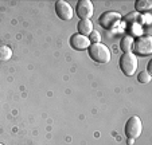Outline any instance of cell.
<instances>
[{"label":"cell","mask_w":152,"mask_h":145,"mask_svg":"<svg viewBox=\"0 0 152 145\" xmlns=\"http://www.w3.org/2000/svg\"><path fill=\"white\" fill-rule=\"evenodd\" d=\"M88 51H89V57L94 62L108 63L110 60V50L105 44H102V43H93V44H90Z\"/></svg>","instance_id":"1"},{"label":"cell","mask_w":152,"mask_h":145,"mask_svg":"<svg viewBox=\"0 0 152 145\" xmlns=\"http://www.w3.org/2000/svg\"><path fill=\"white\" fill-rule=\"evenodd\" d=\"M118 65H120V68L124 73V75L132 77L136 73V70H137V65H139L137 57H136L133 52H124L120 58Z\"/></svg>","instance_id":"2"},{"label":"cell","mask_w":152,"mask_h":145,"mask_svg":"<svg viewBox=\"0 0 152 145\" xmlns=\"http://www.w3.org/2000/svg\"><path fill=\"white\" fill-rule=\"evenodd\" d=\"M133 51L139 55H149L152 54V38L149 35H141L133 40Z\"/></svg>","instance_id":"3"},{"label":"cell","mask_w":152,"mask_h":145,"mask_svg":"<svg viewBox=\"0 0 152 145\" xmlns=\"http://www.w3.org/2000/svg\"><path fill=\"white\" fill-rule=\"evenodd\" d=\"M143 132V122L137 116H132L125 124V134L128 138H137Z\"/></svg>","instance_id":"4"},{"label":"cell","mask_w":152,"mask_h":145,"mask_svg":"<svg viewBox=\"0 0 152 145\" xmlns=\"http://www.w3.org/2000/svg\"><path fill=\"white\" fill-rule=\"evenodd\" d=\"M121 20V15L118 12H115V11H106L104 12L102 15L100 16L98 19V23H100V26L105 30H110L117 24L118 22Z\"/></svg>","instance_id":"5"},{"label":"cell","mask_w":152,"mask_h":145,"mask_svg":"<svg viewBox=\"0 0 152 145\" xmlns=\"http://www.w3.org/2000/svg\"><path fill=\"white\" fill-rule=\"evenodd\" d=\"M75 12H77V16L80 17L81 20L90 19V17L93 16V12H94L93 3L90 1V0H80V1L77 3Z\"/></svg>","instance_id":"6"},{"label":"cell","mask_w":152,"mask_h":145,"mask_svg":"<svg viewBox=\"0 0 152 145\" xmlns=\"http://www.w3.org/2000/svg\"><path fill=\"white\" fill-rule=\"evenodd\" d=\"M55 12H57L58 17L62 20H70L73 19V15H74L73 7L65 0H58L55 3Z\"/></svg>","instance_id":"7"},{"label":"cell","mask_w":152,"mask_h":145,"mask_svg":"<svg viewBox=\"0 0 152 145\" xmlns=\"http://www.w3.org/2000/svg\"><path fill=\"white\" fill-rule=\"evenodd\" d=\"M90 40L88 36L81 34H74L72 38H70V46H72L74 50H78V51H83V50H88L90 47Z\"/></svg>","instance_id":"8"},{"label":"cell","mask_w":152,"mask_h":145,"mask_svg":"<svg viewBox=\"0 0 152 145\" xmlns=\"http://www.w3.org/2000/svg\"><path fill=\"white\" fill-rule=\"evenodd\" d=\"M77 27H78V34L85 35V36H89V34L93 31V23L90 19L80 20Z\"/></svg>","instance_id":"9"},{"label":"cell","mask_w":152,"mask_h":145,"mask_svg":"<svg viewBox=\"0 0 152 145\" xmlns=\"http://www.w3.org/2000/svg\"><path fill=\"white\" fill-rule=\"evenodd\" d=\"M120 48L124 52H132L133 48V38L132 36H124L123 39L120 40Z\"/></svg>","instance_id":"10"},{"label":"cell","mask_w":152,"mask_h":145,"mask_svg":"<svg viewBox=\"0 0 152 145\" xmlns=\"http://www.w3.org/2000/svg\"><path fill=\"white\" fill-rule=\"evenodd\" d=\"M135 8L139 12H148L152 8V3L149 0H137L135 3Z\"/></svg>","instance_id":"11"},{"label":"cell","mask_w":152,"mask_h":145,"mask_svg":"<svg viewBox=\"0 0 152 145\" xmlns=\"http://www.w3.org/2000/svg\"><path fill=\"white\" fill-rule=\"evenodd\" d=\"M12 58V48H10L8 46H0V60H6Z\"/></svg>","instance_id":"12"},{"label":"cell","mask_w":152,"mask_h":145,"mask_svg":"<svg viewBox=\"0 0 152 145\" xmlns=\"http://www.w3.org/2000/svg\"><path fill=\"white\" fill-rule=\"evenodd\" d=\"M137 81L140 83H148L151 81V74H149L148 71H141L140 74L137 75Z\"/></svg>","instance_id":"13"},{"label":"cell","mask_w":152,"mask_h":145,"mask_svg":"<svg viewBox=\"0 0 152 145\" xmlns=\"http://www.w3.org/2000/svg\"><path fill=\"white\" fill-rule=\"evenodd\" d=\"M89 40H90V43H100V40H101V35L98 34V31H94V30H93L92 32H90L89 34Z\"/></svg>","instance_id":"14"},{"label":"cell","mask_w":152,"mask_h":145,"mask_svg":"<svg viewBox=\"0 0 152 145\" xmlns=\"http://www.w3.org/2000/svg\"><path fill=\"white\" fill-rule=\"evenodd\" d=\"M136 17H137V14H129L128 17H126V20H128V22H131V20H135Z\"/></svg>","instance_id":"15"},{"label":"cell","mask_w":152,"mask_h":145,"mask_svg":"<svg viewBox=\"0 0 152 145\" xmlns=\"http://www.w3.org/2000/svg\"><path fill=\"white\" fill-rule=\"evenodd\" d=\"M126 142H128V145H133L135 140H133V138H128V141H126Z\"/></svg>","instance_id":"16"},{"label":"cell","mask_w":152,"mask_h":145,"mask_svg":"<svg viewBox=\"0 0 152 145\" xmlns=\"http://www.w3.org/2000/svg\"><path fill=\"white\" fill-rule=\"evenodd\" d=\"M151 66H152V62H149V63H148V67H147L145 71H148V73H149V71H151Z\"/></svg>","instance_id":"17"},{"label":"cell","mask_w":152,"mask_h":145,"mask_svg":"<svg viewBox=\"0 0 152 145\" xmlns=\"http://www.w3.org/2000/svg\"><path fill=\"white\" fill-rule=\"evenodd\" d=\"M0 145H3V144H0Z\"/></svg>","instance_id":"18"}]
</instances>
